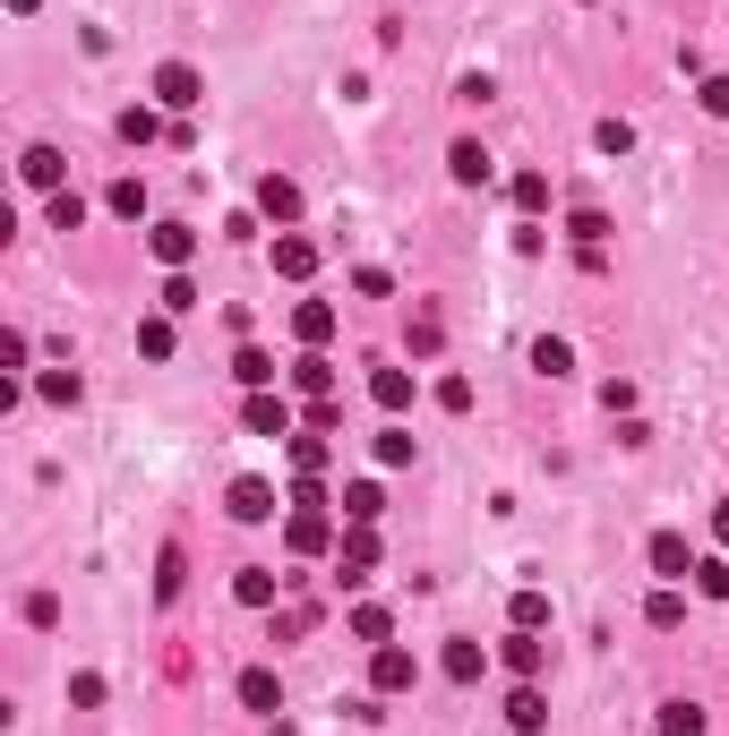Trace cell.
Returning <instances> with one entry per match:
<instances>
[{
  "label": "cell",
  "instance_id": "obj_21",
  "mask_svg": "<svg viewBox=\"0 0 729 736\" xmlns=\"http://www.w3.org/2000/svg\"><path fill=\"white\" fill-rule=\"evenodd\" d=\"M378 514H387V488H378V480H352V488H343V522H378Z\"/></svg>",
  "mask_w": 729,
  "mask_h": 736
},
{
  "label": "cell",
  "instance_id": "obj_6",
  "mask_svg": "<svg viewBox=\"0 0 729 736\" xmlns=\"http://www.w3.org/2000/svg\"><path fill=\"white\" fill-rule=\"evenodd\" d=\"M240 419H249V437H292V403L284 394H249Z\"/></svg>",
  "mask_w": 729,
  "mask_h": 736
},
{
  "label": "cell",
  "instance_id": "obj_7",
  "mask_svg": "<svg viewBox=\"0 0 729 736\" xmlns=\"http://www.w3.org/2000/svg\"><path fill=\"white\" fill-rule=\"evenodd\" d=\"M292 334H300V352H327V343H335V300H300Z\"/></svg>",
  "mask_w": 729,
  "mask_h": 736
},
{
  "label": "cell",
  "instance_id": "obj_2",
  "mask_svg": "<svg viewBox=\"0 0 729 736\" xmlns=\"http://www.w3.org/2000/svg\"><path fill=\"white\" fill-rule=\"evenodd\" d=\"M369 685H378V694H412V685H421V660H412L403 642H378V651H369Z\"/></svg>",
  "mask_w": 729,
  "mask_h": 736
},
{
  "label": "cell",
  "instance_id": "obj_41",
  "mask_svg": "<svg viewBox=\"0 0 729 736\" xmlns=\"http://www.w3.org/2000/svg\"><path fill=\"white\" fill-rule=\"evenodd\" d=\"M352 291H361V300H387V291H396V274H387V266H361V274H352Z\"/></svg>",
  "mask_w": 729,
  "mask_h": 736
},
{
  "label": "cell",
  "instance_id": "obj_22",
  "mask_svg": "<svg viewBox=\"0 0 729 736\" xmlns=\"http://www.w3.org/2000/svg\"><path fill=\"white\" fill-rule=\"evenodd\" d=\"M233 377L249 385V394H266V385H275V360H266L258 343H240V352H233Z\"/></svg>",
  "mask_w": 729,
  "mask_h": 736
},
{
  "label": "cell",
  "instance_id": "obj_9",
  "mask_svg": "<svg viewBox=\"0 0 729 736\" xmlns=\"http://www.w3.org/2000/svg\"><path fill=\"white\" fill-rule=\"evenodd\" d=\"M275 274H284V283H309V274H318V240L284 231V240H275Z\"/></svg>",
  "mask_w": 729,
  "mask_h": 736
},
{
  "label": "cell",
  "instance_id": "obj_27",
  "mask_svg": "<svg viewBox=\"0 0 729 736\" xmlns=\"http://www.w3.org/2000/svg\"><path fill=\"white\" fill-rule=\"evenodd\" d=\"M532 369H541V377H566V369H575V352H566L558 334H541V343H532Z\"/></svg>",
  "mask_w": 729,
  "mask_h": 736
},
{
  "label": "cell",
  "instance_id": "obj_10",
  "mask_svg": "<svg viewBox=\"0 0 729 736\" xmlns=\"http://www.w3.org/2000/svg\"><path fill=\"white\" fill-rule=\"evenodd\" d=\"M497 660H506V668H515V676H541V668H550V642H541V634H524V625H515V634L497 642Z\"/></svg>",
  "mask_w": 729,
  "mask_h": 736
},
{
  "label": "cell",
  "instance_id": "obj_29",
  "mask_svg": "<svg viewBox=\"0 0 729 736\" xmlns=\"http://www.w3.org/2000/svg\"><path fill=\"white\" fill-rule=\"evenodd\" d=\"M103 206H112L121 224H137V215H146V189H137V180H112V189H103Z\"/></svg>",
  "mask_w": 729,
  "mask_h": 736
},
{
  "label": "cell",
  "instance_id": "obj_8",
  "mask_svg": "<svg viewBox=\"0 0 729 736\" xmlns=\"http://www.w3.org/2000/svg\"><path fill=\"white\" fill-rule=\"evenodd\" d=\"M506 719H515V736H541V728H550V694H541V685L524 676V685L506 694Z\"/></svg>",
  "mask_w": 729,
  "mask_h": 736
},
{
  "label": "cell",
  "instance_id": "obj_11",
  "mask_svg": "<svg viewBox=\"0 0 729 736\" xmlns=\"http://www.w3.org/2000/svg\"><path fill=\"white\" fill-rule=\"evenodd\" d=\"M146 249H155V257L172 266V274H181V266L198 257V231H189V224H155V231H146Z\"/></svg>",
  "mask_w": 729,
  "mask_h": 736
},
{
  "label": "cell",
  "instance_id": "obj_34",
  "mask_svg": "<svg viewBox=\"0 0 729 736\" xmlns=\"http://www.w3.org/2000/svg\"><path fill=\"white\" fill-rule=\"evenodd\" d=\"M137 352H146V360H172V318H146V325H137Z\"/></svg>",
  "mask_w": 729,
  "mask_h": 736
},
{
  "label": "cell",
  "instance_id": "obj_38",
  "mask_svg": "<svg viewBox=\"0 0 729 736\" xmlns=\"http://www.w3.org/2000/svg\"><path fill=\"white\" fill-rule=\"evenodd\" d=\"M181 309H198V283L189 274H164V318H181Z\"/></svg>",
  "mask_w": 729,
  "mask_h": 736
},
{
  "label": "cell",
  "instance_id": "obj_5",
  "mask_svg": "<svg viewBox=\"0 0 729 736\" xmlns=\"http://www.w3.org/2000/svg\"><path fill=\"white\" fill-rule=\"evenodd\" d=\"M224 514H233V522H275V480H258V471L233 480L224 488Z\"/></svg>",
  "mask_w": 729,
  "mask_h": 736
},
{
  "label": "cell",
  "instance_id": "obj_30",
  "mask_svg": "<svg viewBox=\"0 0 729 736\" xmlns=\"http://www.w3.org/2000/svg\"><path fill=\"white\" fill-rule=\"evenodd\" d=\"M387 634H396V616H387V609H352V642H369V651H378Z\"/></svg>",
  "mask_w": 729,
  "mask_h": 736
},
{
  "label": "cell",
  "instance_id": "obj_39",
  "mask_svg": "<svg viewBox=\"0 0 729 736\" xmlns=\"http://www.w3.org/2000/svg\"><path fill=\"white\" fill-rule=\"evenodd\" d=\"M155 128H164V121H155V112H146V103H130V112H121V137H130V146H146V137H155Z\"/></svg>",
  "mask_w": 729,
  "mask_h": 736
},
{
  "label": "cell",
  "instance_id": "obj_15",
  "mask_svg": "<svg viewBox=\"0 0 729 736\" xmlns=\"http://www.w3.org/2000/svg\"><path fill=\"white\" fill-rule=\"evenodd\" d=\"M653 574H661V582H687V574H696V557H687L678 531H653Z\"/></svg>",
  "mask_w": 729,
  "mask_h": 736
},
{
  "label": "cell",
  "instance_id": "obj_44",
  "mask_svg": "<svg viewBox=\"0 0 729 736\" xmlns=\"http://www.w3.org/2000/svg\"><path fill=\"white\" fill-rule=\"evenodd\" d=\"M712 540L729 548V497H721V506H712Z\"/></svg>",
  "mask_w": 729,
  "mask_h": 736
},
{
  "label": "cell",
  "instance_id": "obj_1",
  "mask_svg": "<svg viewBox=\"0 0 729 736\" xmlns=\"http://www.w3.org/2000/svg\"><path fill=\"white\" fill-rule=\"evenodd\" d=\"M335 540H343V531H335L327 497H300V506L284 514V548H292V557H327Z\"/></svg>",
  "mask_w": 729,
  "mask_h": 736
},
{
  "label": "cell",
  "instance_id": "obj_17",
  "mask_svg": "<svg viewBox=\"0 0 729 736\" xmlns=\"http://www.w3.org/2000/svg\"><path fill=\"white\" fill-rule=\"evenodd\" d=\"M284 446H292V471H300V480H318V471L335 463V446L318 437V428H300V437H284Z\"/></svg>",
  "mask_w": 729,
  "mask_h": 736
},
{
  "label": "cell",
  "instance_id": "obj_28",
  "mask_svg": "<svg viewBox=\"0 0 729 736\" xmlns=\"http://www.w3.org/2000/svg\"><path fill=\"white\" fill-rule=\"evenodd\" d=\"M181 574H189V557L164 548V557H155V600H181Z\"/></svg>",
  "mask_w": 729,
  "mask_h": 736
},
{
  "label": "cell",
  "instance_id": "obj_42",
  "mask_svg": "<svg viewBox=\"0 0 729 736\" xmlns=\"http://www.w3.org/2000/svg\"><path fill=\"white\" fill-rule=\"evenodd\" d=\"M438 403L446 412H472V377H438Z\"/></svg>",
  "mask_w": 729,
  "mask_h": 736
},
{
  "label": "cell",
  "instance_id": "obj_25",
  "mask_svg": "<svg viewBox=\"0 0 729 736\" xmlns=\"http://www.w3.org/2000/svg\"><path fill=\"white\" fill-rule=\"evenodd\" d=\"M233 600H240V609H275V574H266V566H240Z\"/></svg>",
  "mask_w": 729,
  "mask_h": 736
},
{
  "label": "cell",
  "instance_id": "obj_31",
  "mask_svg": "<svg viewBox=\"0 0 729 736\" xmlns=\"http://www.w3.org/2000/svg\"><path fill=\"white\" fill-rule=\"evenodd\" d=\"M696 591L704 600H729V557H696Z\"/></svg>",
  "mask_w": 729,
  "mask_h": 736
},
{
  "label": "cell",
  "instance_id": "obj_12",
  "mask_svg": "<svg viewBox=\"0 0 729 736\" xmlns=\"http://www.w3.org/2000/svg\"><path fill=\"white\" fill-rule=\"evenodd\" d=\"M292 385L309 394V403H335V360H327V352H300V360H292Z\"/></svg>",
  "mask_w": 729,
  "mask_h": 736
},
{
  "label": "cell",
  "instance_id": "obj_43",
  "mask_svg": "<svg viewBox=\"0 0 729 736\" xmlns=\"http://www.w3.org/2000/svg\"><path fill=\"white\" fill-rule=\"evenodd\" d=\"M704 112H712V121H729V77H704Z\"/></svg>",
  "mask_w": 729,
  "mask_h": 736
},
{
  "label": "cell",
  "instance_id": "obj_35",
  "mask_svg": "<svg viewBox=\"0 0 729 736\" xmlns=\"http://www.w3.org/2000/svg\"><path fill=\"white\" fill-rule=\"evenodd\" d=\"M644 616H653V625H661V634H669V625L687 616V600H678V582H661V591H653V609H644Z\"/></svg>",
  "mask_w": 729,
  "mask_h": 736
},
{
  "label": "cell",
  "instance_id": "obj_36",
  "mask_svg": "<svg viewBox=\"0 0 729 736\" xmlns=\"http://www.w3.org/2000/svg\"><path fill=\"white\" fill-rule=\"evenodd\" d=\"M661 728L669 736H704V711L696 703H661Z\"/></svg>",
  "mask_w": 729,
  "mask_h": 736
},
{
  "label": "cell",
  "instance_id": "obj_16",
  "mask_svg": "<svg viewBox=\"0 0 729 736\" xmlns=\"http://www.w3.org/2000/svg\"><path fill=\"white\" fill-rule=\"evenodd\" d=\"M369 403L378 412H412V369H378L369 377Z\"/></svg>",
  "mask_w": 729,
  "mask_h": 736
},
{
  "label": "cell",
  "instance_id": "obj_37",
  "mask_svg": "<svg viewBox=\"0 0 729 736\" xmlns=\"http://www.w3.org/2000/svg\"><path fill=\"white\" fill-rule=\"evenodd\" d=\"M515 206H524V215H541V206H550V180H541V172H515Z\"/></svg>",
  "mask_w": 729,
  "mask_h": 736
},
{
  "label": "cell",
  "instance_id": "obj_40",
  "mask_svg": "<svg viewBox=\"0 0 729 736\" xmlns=\"http://www.w3.org/2000/svg\"><path fill=\"white\" fill-rule=\"evenodd\" d=\"M593 146H600V155H627L635 128H627V121H600V128H593Z\"/></svg>",
  "mask_w": 729,
  "mask_h": 736
},
{
  "label": "cell",
  "instance_id": "obj_4",
  "mask_svg": "<svg viewBox=\"0 0 729 736\" xmlns=\"http://www.w3.org/2000/svg\"><path fill=\"white\" fill-rule=\"evenodd\" d=\"M369 566H378V531H369V522H352V531L335 540V574H343V591H352V582H369Z\"/></svg>",
  "mask_w": 729,
  "mask_h": 736
},
{
  "label": "cell",
  "instance_id": "obj_33",
  "mask_svg": "<svg viewBox=\"0 0 729 736\" xmlns=\"http://www.w3.org/2000/svg\"><path fill=\"white\" fill-rule=\"evenodd\" d=\"M378 463L403 471V463H412V428H378Z\"/></svg>",
  "mask_w": 729,
  "mask_h": 736
},
{
  "label": "cell",
  "instance_id": "obj_18",
  "mask_svg": "<svg viewBox=\"0 0 729 736\" xmlns=\"http://www.w3.org/2000/svg\"><path fill=\"white\" fill-rule=\"evenodd\" d=\"M446 172H455L464 189H481V180H490V155H481V137H455V146H446Z\"/></svg>",
  "mask_w": 729,
  "mask_h": 736
},
{
  "label": "cell",
  "instance_id": "obj_24",
  "mask_svg": "<svg viewBox=\"0 0 729 736\" xmlns=\"http://www.w3.org/2000/svg\"><path fill=\"white\" fill-rule=\"evenodd\" d=\"M43 224H52V231H78V224H86V197H78V189H52V197H43Z\"/></svg>",
  "mask_w": 729,
  "mask_h": 736
},
{
  "label": "cell",
  "instance_id": "obj_45",
  "mask_svg": "<svg viewBox=\"0 0 729 736\" xmlns=\"http://www.w3.org/2000/svg\"><path fill=\"white\" fill-rule=\"evenodd\" d=\"M9 9H18V18H27V9H34V0H9Z\"/></svg>",
  "mask_w": 729,
  "mask_h": 736
},
{
  "label": "cell",
  "instance_id": "obj_32",
  "mask_svg": "<svg viewBox=\"0 0 729 736\" xmlns=\"http://www.w3.org/2000/svg\"><path fill=\"white\" fill-rule=\"evenodd\" d=\"M438 334H446V325H438V309H412V325H403V343H412V352H438Z\"/></svg>",
  "mask_w": 729,
  "mask_h": 736
},
{
  "label": "cell",
  "instance_id": "obj_23",
  "mask_svg": "<svg viewBox=\"0 0 729 736\" xmlns=\"http://www.w3.org/2000/svg\"><path fill=\"white\" fill-rule=\"evenodd\" d=\"M481 668H490L481 642H446V676H455V685H481Z\"/></svg>",
  "mask_w": 729,
  "mask_h": 736
},
{
  "label": "cell",
  "instance_id": "obj_3",
  "mask_svg": "<svg viewBox=\"0 0 729 736\" xmlns=\"http://www.w3.org/2000/svg\"><path fill=\"white\" fill-rule=\"evenodd\" d=\"M155 103H164V112H198V103H206V77L189 61H164V69H155Z\"/></svg>",
  "mask_w": 729,
  "mask_h": 736
},
{
  "label": "cell",
  "instance_id": "obj_20",
  "mask_svg": "<svg viewBox=\"0 0 729 736\" xmlns=\"http://www.w3.org/2000/svg\"><path fill=\"white\" fill-rule=\"evenodd\" d=\"M240 703L275 719V711H284V685H275V668H240Z\"/></svg>",
  "mask_w": 729,
  "mask_h": 736
},
{
  "label": "cell",
  "instance_id": "obj_14",
  "mask_svg": "<svg viewBox=\"0 0 729 736\" xmlns=\"http://www.w3.org/2000/svg\"><path fill=\"white\" fill-rule=\"evenodd\" d=\"M18 172H27V189H43V197H52L69 163H61V146H27V155H18Z\"/></svg>",
  "mask_w": 729,
  "mask_h": 736
},
{
  "label": "cell",
  "instance_id": "obj_26",
  "mask_svg": "<svg viewBox=\"0 0 729 736\" xmlns=\"http://www.w3.org/2000/svg\"><path fill=\"white\" fill-rule=\"evenodd\" d=\"M506 616H515L524 634H541V625H550V591H532V582H524V591H515V609H506Z\"/></svg>",
  "mask_w": 729,
  "mask_h": 736
},
{
  "label": "cell",
  "instance_id": "obj_46",
  "mask_svg": "<svg viewBox=\"0 0 729 736\" xmlns=\"http://www.w3.org/2000/svg\"><path fill=\"white\" fill-rule=\"evenodd\" d=\"M661 736H669V728H661Z\"/></svg>",
  "mask_w": 729,
  "mask_h": 736
},
{
  "label": "cell",
  "instance_id": "obj_13",
  "mask_svg": "<svg viewBox=\"0 0 729 736\" xmlns=\"http://www.w3.org/2000/svg\"><path fill=\"white\" fill-rule=\"evenodd\" d=\"M258 215H266V224H292V215H300V189L284 180V172H266V180H258Z\"/></svg>",
  "mask_w": 729,
  "mask_h": 736
},
{
  "label": "cell",
  "instance_id": "obj_19",
  "mask_svg": "<svg viewBox=\"0 0 729 736\" xmlns=\"http://www.w3.org/2000/svg\"><path fill=\"white\" fill-rule=\"evenodd\" d=\"M566 240H575L584 257H600V240H609V215H600V206H575V215H566Z\"/></svg>",
  "mask_w": 729,
  "mask_h": 736
}]
</instances>
